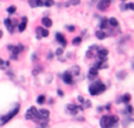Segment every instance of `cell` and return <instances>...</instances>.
<instances>
[{"label": "cell", "mask_w": 134, "mask_h": 128, "mask_svg": "<svg viewBox=\"0 0 134 128\" xmlns=\"http://www.w3.org/2000/svg\"><path fill=\"white\" fill-rule=\"evenodd\" d=\"M57 40H58V42H60L62 46H66V45H67V42H66V38L62 34H60V33H58L57 34Z\"/></svg>", "instance_id": "obj_15"}, {"label": "cell", "mask_w": 134, "mask_h": 128, "mask_svg": "<svg viewBox=\"0 0 134 128\" xmlns=\"http://www.w3.org/2000/svg\"><path fill=\"white\" fill-rule=\"evenodd\" d=\"M130 100V95L129 94H125L122 96V99L121 100H119V101H122V102H128V101Z\"/></svg>", "instance_id": "obj_22"}, {"label": "cell", "mask_w": 134, "mask_h": 128, "mask_svg": "<svg viewBox=\"0 0 134 128\" xmlns=\"http://www.w3.org/2000/svg\"><path fill=\"white\" fill-rule=\"evenodd\" d=\"M98 48H99L98 46H92L91 48H88V52H87V54H86L87 58H93L98 53Z\"/></svg>", "instance_id": "obj_12"}, {"label": "cell", "mask_w": 134, "mask_h": 128, "mask_svg": "<svg viewBox=\"0 0 134 128\" xmlns=\"http://www.w3.org/2000/svg\"><path fill=\"white\" fill-rule=\"evenodd\" d=\"M91 105H92V104H91V101H86V100H85L84 101V107H85V108H87V107H91Z\"/></svg>", "instance_id": "obj_26"}, {"label": "cell", "mask_w": 134, "mask_h": 128, "mask_svg": "<svg viewBox=\"0 0 134 128\" xmlns=\"http://www.w3.org/2000/svg\"><path fill=\"white\" fill-rule=\"evenodd\" d=\"M122 1H125V0H122Z\"/></svg>", "instance_id": "obj_36"}, {"label": "cell", "mask_w": 134, "mask_h": 128, "mask_svg": "<svg viewBox=\"0 0 134 128\" xmlns=\"http://www.w3.org/2000/svg\"><path fill=\"white\" fill-rule=\"evenodd\" d=\"M95 35H96V38H98V39H100V40L105 39V38L107 36V34H106V33H105L102 30H99V31L95 33Z\"/></svg>", "instance_id": "obj_17"}, {"label": "cell", "mask_w": 134, "mask_h": 128, "mask_svg": "<svg viewBox=\"0 0 134 128\" xmlns=\"http://www.w3.org/2000/svg\"><path fill=\"white\" fill-rule=\"evenodd\" d=\"M126 112H128L129 114H132V113H133V108H132V106H128V107H127V110H126Z\"/></svg>", "instance_id": "obj_28"}, {"label": "cell", "mask_w": 134, "mask_h": 128, "mask_svg": "<svg viewBox=\"0 0 134 128\" xmlns=\"http://www.w3.org/2000/svg\"><path fill=\"white\" fill-rule=\"evenodd\" d=\"M96 75H98V68L96 67H92L89 70V72H88V78L91 80H94V78H96Z\"/></svg>", "instance_id": "obj_13"}, {"label": "cell", "mask_w": 134, "mask_h": 128, "mask_svg": "<svg viewBox=\"0 0 134 128\" xmlns=\"http://www.w3.org/2000/svg\"><path fill=\"white\" fill-rule=\"evenodd\" d=\"M66 28H67V30H68V31H74V30H75V27H74V26H67V27H66Z\"/></svg>", "instance_id": "obj_29"}, {"label": "cell", "mask_w": 134, "mask_h": 128, "mask_svg": "<svg viewBox=\"0 0 134 128\" xmlns=\"http://www.w3.org/2000/svg\"><path fill=\"white\" fill-rule=\"evenodd\" d=\"M78 100H79V102H81V104H84V101H85V99L82 96H79L78 98Z\"/></svg>", "instance_id": "obj_30"}, {"label": "cell", "mask_w": 134, "mask_h": 128, "mask_svg": "<svg viewBox=\"0 0 134 128\" xmlns=\"http://www.w3.org/2000/svg\"><path fill=\"white\" fill-rule=\"evenodd\" d=\"M4 65H5V61L3 59H0V66H4Z\"/></svg>", "instance_id": "obj_31"}, {"label": "cell", "mask_w": 134, "mask_h": 128, "mask_svg": "<svg viewBox=\"0 0 134 128\" xmlns=\"http://www.w3.org/2000/svg\"><path fill=\"white\" fill-rule=\"evenodd\" d=\"M93 1H96V0H93Z\"/></svg>", "instance_id": "obj_35"}, {"label": "cell", "mask_w": 134, "mask_h": 128, "mask_svg": "<svg viewBox=\"0 0 134 128\" xmlns=\"http://www.w3.org/2000/svg\"><path fill=\"white\" fill-rule=\"evenodd\" d=\"M96 55L99 56L100 60H105V61H106V56L108 55V50H106V48H98Z\"/></svg>", "instance_id": "obj_9"}, {"label": "cell", "mask_w": 134, "mask_h": 128, "mask_svg": "<svg viewBox=\"0 0 134 128\" xmlns=\"http://www.w3.org/2000/svg\"><path fill=\"white\" fill-rule=\"evenodd\" d=\"M62 53H64V50H62V48H58V50H57V54L58 55L62 54Z\"/></svg>", "instance_id": "obj_27"}, {"label": "cell", "mask_w": 134, "mask_h": 128, "mask_svg": "<svg viewBox=\"0 0 134 128\" xmlns=\"http://www.w3.org/2000/svg\"><path fill=\"white\" fill-rule=\"evenodd\" d=\"M18 112H19V106H17L12 112H10L8 114H6L5 116L1 118V124H6V122H8L11 119H13V116H16L17 114H18Z\"/></svg>", "instance_id": "obj_5"}, {"label": "cell", "mask_w": 134, "mask_h": 128, "mask_svg": "<svg viewBox=\"0 0 134 128\" xmlns=\"http://www.w3.org/2000/svg\"><path fill=\"white\" fill-rule=\"evenodd\" d=\"M71 73L73 74V76H74V75H79V73H80V68H79L78 66H73L72 70H71Z\"/></svg>", "instance_id": "obj_18"}, {"label": "cell", "mask_w": 134, "mask_h": 128, "mask_svg": "<svg viewBox=\"0 0 134 128\" xmlns=\"http://www.w3.org/2000/svg\"><path fill=\"white\" fill-rule=\"evenodd\" d=\"M26 26H27V18L26 16H24L23 20H21V22L19 25V32H24L26 30Z\"/></svg>", "instance_id": "obj_14"}, {"label": "cell", "mask_w": 134, "mask_h": 128, "mask_svg": "<svg viewBox=\"0 0 134 128\" xmlns=\"http://www.w3.org/2000/svg\"><path fill=\"white\" fill-rule=\"evenodd\" d=\"M62 80H64V82L68 84V85H72L74 82L73 81V74L71 73V70H67V72L62 74Z\"/></svg>", "instance_id": "obj_6"}, {"label": "cell", "mask_w": 134, "mask_h": 128, "mask_svg": "<svg viewBox=\"0 0 134 128\" xmlns=\"http://www.w3.org/2000/svg\"><path fill=\"white\" fill-rule=\"evenodd\" d=\"M80 4V0H68V1H67V6H68V5H73V6H77V5H79Z\"/></svg>", "instance_id": "obj_21"}, {"label": "cell", "mask_w": 134, "mask_h": 128, "mask_svg": "<svg viewBox=\"0 0 134 128\" xmlns=\"http://www.w3.org/2000/svg\"><path fill=\"white\" fill-rule=\"evenodd\" d=\"M16 25H17L16 21H12L11 19H5V26L7 27V30L10 31V33H13Z\"/></svg>", "instance_id": "obj_7"}, {"label": "cell", "mask_w": 134, "mask_h": 128, "mask_svg": "<svg viewBox=\"0 0 134 128\" xmlns=\"http://www.w3.org/2000/svg\"><path fill=\"white\" fill-rule=\"evenodd\" d=\"M108 24L111 25V26H113V27H115V26H118V20L115 19V18H111V19L108 20Z\"/></svg>", "instance_id": "obj_19"}, {"label": "cell", "mask_w": 134, "mask_h": 128, "mask_svg": "<svg viewBox=\"0 0 134 128\" xmlns=\"http://www.w3.org/2000/svg\"><path fill=\"white\" fill-rule=\"evenodd\" d=\"M51 58H53V54H52V53H50V54H48V59H51Z\"/></svg>", "instance_id": "obj_33"}, {"label": "cell", "mask_w": 134, "mask_h": 128, "mask_svg": "<svg viewBox=\"0 0 134 128\" xmlns=\"http://www.w3.org/2000/svg\"><path fill=\"white\" fill-rule=\"evenodd\" d=\"M17 11V8H16V6H10V7L7 8V12L10 13V14H13L14 12Z\"/></svg>", "instance_id": "obj_24"}, {"label": "cell", "mask_w": 134, "mask_h": 128, "mask_svg": "<svg viewBox=\"0 0 134 128\" xmlns=\"http://www.w3.org/2000/svg\"><path fill=\"white\" fill-rule=\"evenodd\" d=\"M38 104L39 105H42V104H44V102H45V95H39L38 96Z\"/></svg>", "instance_id": "obj_23"}, {"label": "cell", "mask_w": 134, "mask_h": 128, "mask_svg": "<svg viewBox=\"0 0 134 128\" xmlns=\"http://www.w3.org/2000/svg\"><path fill=\"white\" fill-rule=\"evenodd\" d=\"M7 48L12 52L11 58L13 59V60H17V59H18V54H19L20 52H23V50H24V46H23V45H19V46H12V45H10Z\"/></svg>", "instance_id": "obj_4"}, {"label": "cell", "mask_w": 134, "mask_h": 128, "mask_svg": "<svg viewBox=\"0 0 134 128\" xmlns=\"http://www.w3.org/2000/svg\"><path fill=\"white\" fill-rule=\"evenodd\" d=\"M81 42V36H78L75 39H73V45H79Z\"/></svg>", "instance_id": "obj_25"}, {"label": "cell", "mask_w": 134, "mask_h": 128, "mask_svg": "<svg viewBox=\"0 0 134 128\" xmlns=\"http://www.w3.org/2000/svg\"><path fill=\"white\" fill-rule=\"evenodd\" d=\"M88 90H89V93L92 94V95H98V94L102 93V92L106 90V86L103 85L101 81H95L89 86Z\"/></svg>", "instance_id": "obj_3"}, {"label": "cell", "mask_w": 134, "mask_h": 128, "mask_svg": "<svg viewBox=\"0 0 134 128\" xmlns=\"http://www.w3.org/2000/svg\"><path fill=\"white\" fill-rule=\"evenodd\" d=\"M1 36H3V32L0 31V38H1Z\"/></svg>", "instance_id": "obj_34"}, {"label": "cell", "mask_w": 134, "mask_h": 128, "mask_svg": "<svg viewBox=\"0 0 134 128\" xmlns=\"http://www.w3.org/2000/svg\"><path fill=\"white\" fill-rule=\"evenodd\" d=\"M109 25L108 24V20L107 19H103L102 21H101V24H100V30H103V28H106Z\"/></svg>", "instance_id": "obj_20"}, {"label": "cell", "mask_w": 134, "mask_h": 128, "mask_svg": "<svg viewBox=\"0 0 134 128\" xmlns=\"http://www.w3.org/2000/svg\"><path fill=\"white\" fill-rule=\"evenodd\" d=\"M41 22H42V25L44 26H46V27H51L52 26V20L50 19V18H47V16H45V18H42V20H41Z\"/></svg>", "instance_id": "obj_16"}, {"label": "cell", "mask_w": 134, "mask_h": 128, "mask_svg": "<svg viewBox=\"0 0 134 128\" xmlns=\"http://www.w3.org/2000/svg\"><path fill=\"white\" fill-rule=\"evenodd\" d=\"M118 121L119 119L115 115H103L100 120V126L101 128H112L118 124Z\"/></svg>", "instance_id": "obj_2"}, {"label": "cell", "mask_w": 134, "mask_h": 128, "mask_svg": "<svg viewBox=\"0 0 134 128\" xmlns=\"http://www.w3.org/2000/svg\"><path fill=\"white\" fill-rule=\"evenodd\" d=\"M48 118H50V112L46 109H41L38 110L35 107H31L26 113V119L27 120H33L34 122H38L39 126L41 128L47 127V122H48Z\"/></svg>", "instance_id": "obj_1"}, {"label": "cell", "mask_w": 134, "mask_h": 128, "mask_svg": "<svg viewBox=\"0 0 134 128\" xmlns=\"http://www.w3.org/2000/svg\"><path fill=\"white\" fill-rule=\"evenodd\" d=\"M109 4H111V0H100L99 4H98V8L100 11H105L108 8Z\"/></svg>", "instance_id": "obj_10"}, {"label": "cell", "mask_w": 134, "mask_h": 128, "mask_svg": "<svg viewBox=\"0 0 134 128\" xmlns=\"http://www.w3.org/2000/svg\"><path fill=\"white\" fill-rule=\"evenodd\" d=\"M37 38L38 39H41V38H46V36H48V31L47 30H44V28L41 27H38L37 28Z\"/></svg>", "instance_id": "obj_11"}, {"label": "cell", "mask_w": 134, "mask_h": 128, "mask_svg": "<svg viewBox=\"0 0 134 128\" xmlns=\"http://www.w3.org/2000/svg\"><path fill=\"white\" fill-rule=\"evenodd\" d=\"M58 94H59V95H64V93H62V92H61V90H60V89L58 90Z\"/></svg>", "instance_id": "obj_32"}, {"label": "cell", "mask_w": 134, "mask_h": 128, "mask_svg": "<svg viewBox=\"0 0 134 128\" xmlns=\"http://www.w3.org/2000/svg\"><path fill=\"white\" fill-rule=\"evenodd\" d=\"M81 107L80 106H75V105H68L67 106V110H68L72 115H77L78 113H79V110H81Z\"/></svg>", "instance_id": "obj_8"}]
</instances>
